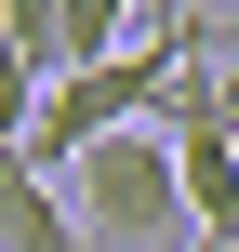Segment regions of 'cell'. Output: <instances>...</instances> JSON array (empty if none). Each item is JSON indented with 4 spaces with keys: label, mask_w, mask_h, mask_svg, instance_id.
Instances as JSON below:
<instances>
[{
    "label": "cell",
    "mask_w": 239,
    "mask_h": 252,
    "mask_svg": "<svg viewBox=\"0 0 239 252\" xmlns=\"http://www.w3.org/2000/svg\"><path fill=\"white\" fill-rule=\"evenodd\" d=\"M0 53H13V40H0Z\"/></svg>",
    "instance_id": "obj_5"
},
{
    "label": "cell",
    "mask_w": 239,
    "mask_h": 252,
    "mask_svg": "<svg viewBox=\"0 0 239 252\" xmlns=\"http://www.w3.org/2000/svg\"><path fill=\"white\" fill-rule=\"evenodd\" d=\"M226 106H239V66H226Z\"/></svg>",
    "instance_id": "obj_3"
},
{
    "label": "cell",
    "mask_w": 239,
    "mask_h": 252,
    "mask_svg": "<svg viewBox=\"0 0 239 252\" xmlns=\"http://www.w3.org/2000/svg\"><path fill=\"white\" fill-rule=\"evenodd\" d=\"M53 27H67V0H0V40H13V66H40V93H53Z\"/></svg>",
    "instance_id": "obj_2"
},
{
    "label": "cell",
    "mask_w": 239,
    "mask_h": 252,
    "mask_svg": "<svg viewBox=\"0 0 239 252\" xmlns=\"http://www.w3.org/2000/svg\"><path fill=\"white\" fill-rule=\"evenodd\" d=\"M200 252H239V239H200Z\"/></svg>",
    "instance_id": "obj_4"
},
{
    "label": "cell",
    "mask_w": 239,
    "mask_h": 252,
    "mask_svg": "<svg viewBox=\"0 0 239 252\" xmlns=\"http://www.w3.org/2000/svg\"><path fill=\"white\" fill-rule=\"evenodd\" d=\"M67 213H80V252H200V213H186V173H173V133H106L80 173H67Z\"/></svg>",
    "instance_id": "obj_1"
}]
</instances>
